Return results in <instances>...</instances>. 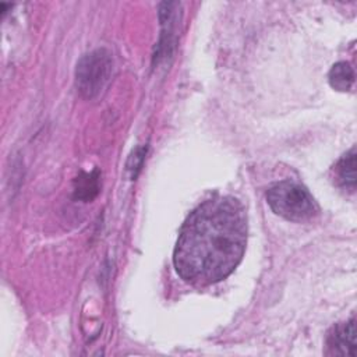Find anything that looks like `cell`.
Wrapping results in <instances>:
<instances>
[{"instance_id": "1", "label": "cell", "mask_w": 357, "mask_h": 357, "mask_svg": "<svg viewBox=\"0 0 357 357\" xmlns=\"http://www.w3.org/2000/svg\"><path fill=\"white\" fill-rule=\"evenodd\" d=\"M247 241L243 205L231 197H215L197 206L181 226L173 251L178 276L206 286L227 278L240 264Z\"/></svg>"}, {"instance_id": "2", "label": "cell", "mask_w": 357, "mask_h": 357, "mask_svg": "<svg viewBox=\"0 0 357 357\" xmlns=\"http://www.w3.org/2000/svg\"><path fill=\"white\" fill-rule=\"evenodd\" d=\"M266 201L276 215L293 222L308 220L318 212V206L308 190L290 180L272 185L266 192Z\"/></svg>"}, {"instance_id": "3", "label": "cell", "mask_w": 357, "mask_h": 357, "mask_svg": "<svg viewBox=\"0 0 357 357\" xmlns=\"http://www.w3.org/2000/svg\"><path fill=\"white\" fill-rule=\"evenodd\" d=\"M113 74L112 53L99 47L84 54L77 63L75 85L86 99H93L102 93Z\"/></svg>"}, {"instance_id": "4", "label": "cell", "mask_w": 357, "mask_h": 357, "mask_svg": "<svg viewBox=\"0 0 357 357\" xmlns=\"http://www.w3.org/2000/svg\"><path fill=\"white\" fill-rule=\"evenodd\" d=\"M328 347L333 354L356 356V319L333 328V332L328 336Z\"/></svg>"}, {"instance_id": "5", "label": "cell", "mask_w": 357, "mask_h": 357, "mask_svg": "<svg viewBox=\"0 0 357 357\" xmlns=\"http://www.w3.org/2000/svg\"><path fill=\"white\" fill-rule=\"evenodd\" d=\"M336 177L339 184L344 185L346 188H350L351 191L356 188V151L354 148L342 156V159L337 162L336 167Z\"/></svg>"}, {"instance_id": "6", "label": "cell", "mask_w": 357, "mask_h": 357, "mask_svg": "<svg viewBox=\"0 0 357 357\" xmlns=\"http://www.w3.org/2000/svg\"><path fill=\"white\" fill-rule=\"evenodd\" d=\"M329 84L337 91H349L354 84V71L346 61L333 64L329 71Z\"/></svg>"}, {"instance_id": "7", "label": "cell", "mask_w": 357, "mask_h": 357, "mask_svg": "<svg viewBox=\"0 0 357 357\" xmlns=\"http://www.w3.org/2000/svg\"><path fill=\"white\" fill-rule=\"evenodd\" d=\"M98 192V178L93 174H85V178H79L75 188V195L82 199H92Z\"/></svg>"}]
</instances>
